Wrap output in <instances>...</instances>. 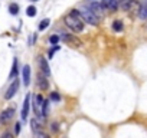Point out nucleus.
<instances>
[{"instance_id":"2eb2a0df","label":"nucleus","mask_w":147,"mask_h":138,"mask_svg":"<svg viewBox=\"0 0 147 138\" xmlns=\"http://www.w3.org/2000/svg\"><path fill=\"white\" fill-rule=\"evenodd\" d=\"M9 12H10L13 16H16V15L19 13V6H18L16 3H12V5L9 6Z\"/></svg>"},{"instance_id":"412c9836","label":"nucleus","mask_w":147,"mask_h":138,"mask_svg":"<svg viewBox=\"0 0 147 138\" xmlns=\"http://www.w3.org/2000/svg\"><path fill=\"white\" fill-rule=\"evenodd\" d=\"M59 49H61V46H55L53 49H51V50H49V58H52V56H53V53H55L56 50H59Z\"/></svg>"},{"instance_id":"5701e85b","label":"nucleus","mask_w":147,"mask_h":138,"mask_svg":"<svg viewBox=\"0 0 147 138\" xmlns=\"http://www.w3.org/2000/svg\"><path fill=\"white\" fill-rule=\"evenodd\" d=\"M58 129H59V127H58V124H56V122H53V124H52V131H53V132H56Z\"/></svg>"},{"instance_id":"aec40b11","label":"nucleus","mask_w":147,"mask_h":138,"mask_svg":"<svg viewBox=\"0 0 147 138\" xmlns=\"http://www.w3.org/2000/svg\"><path fill=\"white\" fill-rule=\"evenodd\" d=\"M51 99L58 102V101L61 99V96H59V94H58V92H52V94H51Z\"/></svg>"},{"instance_id":"6ab92c4d","label":"nucleus","mask_w":147,"mask_h":138,"mask_svg":"<svg viewBox=\"0 0 147 138\" xmlns=\"http://www.w3.org/2000/svg\"><path fill=\"white\" fill-rule=\"evenodd\" d=\"M49 42H51L52 45H58V42H59V36H58V35L51 36V38H49Z\"/></svg>"},{"instance_id":"1a4fd4ad","label":"nucleus","mask_w":147,"mask_h":138,"mask_svg":"<svg viewBox=\"0 0 147 138\" xmlns=\"http://www.w3.org/2000/svg\"><path fill=\"white\" fill-rule=\"evenodd\" d=\"M39 65H40V69H42V74H45L46 76H49L51 75V69H49V65L46 62V58L39 56Z\"/></svg>"},{"instance_id":"dca6fc26","label":"nucleus","mask_w":147,"mask_h":138,"mask_svg":"<svg viewBox=\"0 0 147 138\" xmlns=\"http://www.w3.org/2000/svg\"><path fill=\"white\" fill-rule=\"evenodd\" d=\"M36 7L35 6H29L28 9H26V15L29 16V17H33V16H36Z\"/></svg>"},{"instance_id":"4be33fe9","label":"nucleus","mask_w":147,"mask_h":138,"mask_svg":"<svg viewBox=\"0 0 147 138\" xmlns=\"http://www.w3.org/2000/svg\"><path fill=\"white\" fill-rule=\"evenodd\" d=\"M0 138H13V135H12V132H5V134H2Z\"/></svg>"},{"instance_id":"423d86ee","label":"nucleus","mask_w":147,"mask_h":138,"mask_svg":"<svg viewBox=\"0 0 147 138\" xmlns=\"http://www.w3.org/2000/svg\"><path fill=\"white\" fill-rule=\"evenodd\" d=\"M97 2H100L104 9H108L111 12H115L118 9V0H97Z\"/></svg>"},{"instance_id":"7ed1b4c3","label":"nucleus","mask_w":147,"mask_h":138,"mask_svg":"<svg viewBox=\"0 0 147 138\" xmlns=\"http://www.w3.org/2000/svg\"><path fill=\"white\" fill-rule=\"evenodd\" d=\"M61 39H62L65 43H68L69 46H74V48H80V46L82 45L80 39H77L75 36H72V35H68V33H62Z\"/></svg>"},{"instance_id":"f257e3e1","label":"nucleus","mask_w":147,"mask_h":138,"mask_svg":"<svg viewBox=\"0 0 147 138\" xmlns=\"http://www.w3.org/2000/svg\"><path fill=\"white\" fill-rule=\"evenodd\" d=\"M63 23H65L71 30L77 32V33L82 32V30H84V26H85V22L81 19L80 10H77V9H72V10L63 17Z\"/></svg>"},{"instance_id":"b1692460","label":"nucleus","mask_w":147,"mask_h":138,"mask_svg":"<svg viewBox=\"0 0 147 138\" xmlns=\"http://www.w3.org/2000/svg\"><path fill=\"white\" fill-rule=\"evenodd\" d=\"M15 132H16V134H19V132H20V124H19V122L15 125Z\"/></svg>"},{"instance_id":"a211bd4d","label":"nucleus","mask_w":147,"mask_h":138,"mask_svg":"<svg viewBox=\"0 0 147 138\" xmlns=\"http://www.w3.org/2000/svg\"><path fill=\"white\" fill-rule=\"evenodd\" d=\"M35 138H51V137L42 131H38V132H35Z\"/></svg>"},{"instance_id":"9d476101","label":"nucleus","mask_w":147,"mask_h":138,"mask_svg":"<svg viewBox=\"0 0 147 138\" xmlns=\"http://www.w3.org/2000/svg\"><path fill=\"white\" fill-rule=\"evenodd\" d=\"M22 74H23V84H25V86H29V84H30V66L29 65L23 66Z\"/></svg>"},{"instance_id":"ddd939ff","label":"nucleus","mask_w":147,"mask_h":138,"mask_svg":"<svg viewBox=\"0 0 147 138\" xmlns=\"http://www.w3.org/2000/svg\"><path fill=\"white\" fill-rule=\"evenodd\" d=\"M123 22L121 20H114L113 22V30H115V32H121L123 30Z\"/></svg>"},{"instance_id":"4468645a","label":"nucleus","mask_w":147,"mask_h":138,"mask_svg":"<svg viewBox=\"0 0 147 138\" xmlns=\"http://www.w3.org/2000/svg\"><path fill=\"white\" fill-rule=\"evenodd\" d=\"M48 111H49V101L43 99V104H42V117H48Z\"/></svg>"},{"instance_id":"f8f14e48","label":"nucleus","mask_w":147,"mask_h":138,"mask_svg":"<svg viewBox=\"0 0 147 138\" xmlns=\"http://www.w3.org/2000/svg\"><path fill=\"white\" fill-rule=\"evenodd\" d=\"M16 75H18V59H15V60H13V68H12V71H10L9 78H10V79H15V78H16Z\"/></svg>"},{"instance_id":"20e7f679","label":"nucleus","mask_w":147,"mask_h":138,"mask_svg":"<svg viewBox=\"0 0 147 138\" xmlns=\"http://www.w3.org/2000/svg\"><path fill=\"white\" fill-rule=\"evenodd\" d=\"M18 89H19V79L15 78V79L12 81L10 86L7 88V91H6V94H5V98H6V99H12V98L16 95Z\"/></svg>"},{"instance_id":"39448f33","label":"nucleus","mask_w":147,"mask_h":138,"mask_svg":"<svg viewBox=\"0 0 147 138\" xmlns=\"http://www.w3.org/2000/svg\"><path fill=\"white\" fill-rule=\"evenodd\" d=\"M15 115V109L13 108H7L5 111H2V114H0V124H7Z\"/></svg>"},{"instance_id":"6e6552de","label":"nucleus","mask_w":147,"mask_h":138,"mask_svg":"<svg viewBox=\"0 0 147 138\" xmlns=\"http://www.w3.org/2000/svg\"><path fill=\"white\" fill-rule=\"evenodd\" d=\"M29 105H30V95L28 94L26 98H25V102H23V107H22V119L25 121L29 115Z\"/></svg>"},{"instance_id":"9b49d317","label":"nucleus","mask_w":147,"mask_h":138,"mask_svg":"<svg viewBox=\"0 0 147 138\" xmlns=\"http://www.w3.org/2000/svg\"><path fill=\"white\" fill-rule=\"evenodd\" d=\"M30 125H32V131H33V132H38V131L42 129V122L39 121V117L33 118V119L30 121Z\"/></svg>"},{"instance_id":"f03ea898","label":"nucleus","mask_w":147,"mask_h":138,"mask_svg":"<svg viewBox=\"0 0 147 138\" xmlns=\"http://www.w3.org/2000/svg\"><path fill=\"white\" fill-rule=\"evenodd\" d=\"M80 16H81V19H82L85 23H88V25H94V26H97V25L100 23V16H98L97 13H94L91 9H88L87 6L81 7V10H80Z\"/></svg>"},{"instance_id":"f3484780","label":"nucleus","mask_w":147,"mask_h":138,"mask_svg":"<svg viewBox=\"0 0 147 138\" xmlns=\"http://www.w3.org/2000/svg\"><path fill=\"white\" fill-rule=\"evenodd\" d=\"M49 23H51L49 19H43V20L40 22V25H39V30H45V29L49 26Z\"/></svg>"},{"instance_id":"393cba45","label":"nucleus","mask_w":147,"mask_h":138,"mask_svg":"<svg viewBox=\"0 0 147 138\" xmlns=\"http://www.w3.org/2000/svg\"><path fill=\"white\" fill-rule=\"evenodd\" d=\"M30 2H38V0H30Z\"/></svg>"},{"instance_id":"0eeeda50","label":"nucleus","mask_w":147,"mask_h":138,"mask_svg":"<svg viewBox=\"0 0 147 138\" xmlns=\"http://www.w3.org/2000/svg\"><path fill=\"white\" fill-rule=\"evenodd\" d=\"M38 86H39L42 91H46V89L49 88V82H48L45 74H39V75H38Z\"/></svg>"}]
</instances>
